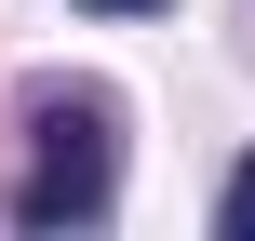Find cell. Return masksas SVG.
I'll use <instances>...</instances> for the list:
<instances>
[{
    "label": "cell",
    "mask_w": 255,
    "mask_h": 241,
    "mask_svg": "<svg viewBox=\"0 0 255 241\" xmlns=\"http://www.w3.org/2000/svg\"><path fill=\"white\" fill-rule=\"evenodd\" d=\"M27 134H40V161L13 174V228H81V215H108V107H94V94H40Z\"/></svg>",
    "instance_id": "cell-1"
},
{
    "label": "cell",
    "mask_w": 255,
    "mask_h": 241,
    "mask_svg": "<svg viewBox=\"0 0 255 241\" xmlns=\"http://www.w3.org/2000/svg\"><path fill=\"white\" fill-rule=\"evenodd\" d=\"M215 228H229V241H255V161L229 174V201H215Z\"/></svg>",
    "instance_id": "cell-2"
},
{
    "label": "cell",
    "mask_w": 255,
    "mask_h": 241,
    "mask_svg": "<svg viewBox=\"0 0 255 241\" xmlns=\"http://www.w3.org/2000/svg\"><path fill=\"white\" fill-rule=\"evenodd\" d=\"M94 13H148V0H94Z\"/></svg>",
    "instance_id": "cell-3"
}]
</instances>
